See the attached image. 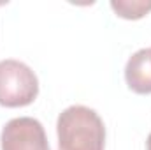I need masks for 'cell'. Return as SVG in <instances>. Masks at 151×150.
<instances>
[{"instance_id": "cell-1", "label": "cell", "mask_w": 151, "mask_h": 150, "mask_svg": "<svg viewBox=\"0 0 151 150\" xmlns=\"http://www.w3.org/2000/svg\"><path fill=\"white\" fill-rule=\"evenodd\" d=\"M58 150H104L106 125L88 106H69L56 120Z\"/></svg>"}, {"instance_id": "cell-2", "label": "cell", "mask_w": 151, "mask_h": 150, "mask_svg": "<svg viewBox=\"0 0 151 150\" xmlns=\"http://www.w3.org/2000/svg\"><path fill=\"white\" fill-rule=\"evenodd\" d=\"M39 95V79L25 62L7 58L0 60V106L23 108Z\"/></svg>"}, {"instance_id": "cell-3", "label": "cell", "mask_w": 151, "mask_h": 150, "mask_svg": "<svg viewBox=\"0 0 151 150\" xmlns=\"http://www.w3.org/2000/svg\"><path fill=\"white\" fill-rule=\"evenodd\" d=\"M2 150H51L46 131L37 118L18 117L9 120L0 134Z\"/></svg>"}, {"instance_id": "cell-4", "label": "cell", "mask_w": 151, "mask_h": 150, "mask_svg": "<svg viewBox=\"0 0 151 150\" xmlns=\"http://www.w3.org/2000/svg\"><path fill=\"white\" fill-rule=\"evenodd\" d=\"M125 81L135 94H151V48L135 51L125 66Z\"/></svg>"}, {"instance_id": "cell-5", "label": "cell", "mask_w": 151, "mask_h": 150, "mask_svg": "<svg viewBox=\"0 0 151 150\" xmlns=\"http://www.w3.org/2000/svg\"><path fill=\"white\" fill-rule=\"evenodd\" d=\"M111 9L123 20H141L151 12V0H111Z\"/></svg>"}, {"instance_id": "cell-6", "label": "cell", "mask_w": 151, "mask_h": 150, "mask_svg": "<svg viewBox=\"0 0 151 150\" xmlns=\"http://www.w3.org/2000/svg\"><path fill=\"white\" fill-rule=\"evenodd\" d=\"M146 150H151V133L148 136V140H146Z\"/></svg>"}]
</instances>
